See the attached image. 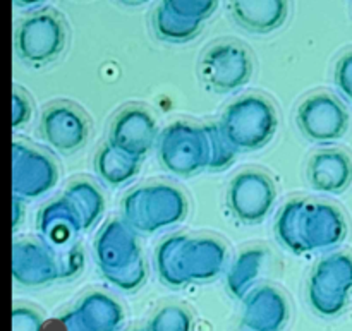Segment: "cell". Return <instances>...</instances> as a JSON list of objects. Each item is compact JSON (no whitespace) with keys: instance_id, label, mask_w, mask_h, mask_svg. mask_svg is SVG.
Masks as SVG:
<instances>
[{"instance_id":"cell-1","label":"cell","mask_w":352,"mask_h":331,"mask_svg":"<svg viewBox=\"0 0 352 331\" xmlns=\"http://www.w3.org/2000/svg\"><path fill=\"white\" fill-rule=\"evenodd\" d=\"M65 47V27L52 10H40L19 24L16 31V52L26 64L41 67L55 60Z\"/></svg>"},{"instance_id":"cell-2","label":"cell","mask_w":352,"mask_h":331,"mask_svg":"<svg viewBox=\"0 0 352 331\" xmlns=\"http://www.w3.org/2000/svg\"><path fill=\"white\" fill-rule=\"evenodd\" d=\"M250 54L232 41L213 45L199 62V76L212 91L230 93L239 89L251 78Z\"/></svg>"},{"instance_id":"cell-3","label":"cell","mask_w":352,"mask_h":331,"mask_svg":"<svg viewBox=\"0 0 352 331\" xmlns=\"http://www.w3.org/2000/svg\"><path fill=\"white\" fill-rule=\"evenodd\" d=\"M298 124L308 139L315 143H333L346 136L349 115L339 100L320 93L299 105Z\"/></svg>"},{"instance_id":"cell-4","label":"cell","mask_w":352,"mask_h":331,"mask_svg":"<svg viewBox=\"0 0 352 331\" xmlns=\"http://www.w3.org/2000/svg\"><path fill=\"white\" fill-rule=\"evenodd\" d=\"M351 290L352 260L349 256H336L313 277L309 301L318 315L332 318L346 309Z\"/></svg>"},{"instance_id":"cell-5","label":"cell","mask_w":352,"mask_h":331,"mask_svg":"<svg viewBox=\"0 0 352 331\" xmlns=\"http://www.w3.org/2000/svg\"><path fill=\"white\" fill-rule=\"evenodd\" d=\"M230 12L243 30L267 34L285 23L289 3L287 0H230Z\"/></svg>"},{"instance_id":"cell-6","label":"cell","mask_w":352,"mask_h":331,"mask_svg":"<svg viewBox=\"0 0 352 331\" xmlns=\"http://www.w3.org/2000/svg\"><path fill=\"white\" fill-rule=\"evenodd\" d=\"M308 179L316 191L340 194L352 182L351 158L342 151H323L309 161Z\"/></svg>"},{"instance_id":"cell-7","label":"cell","mask_w":352,"mask_h":331,"mask_svg":"<svg viewBox=\"0 0 352 331\" xmlns=\"http://www.w3.org/2000/svg\"><path fill=\"white\" fill-rule=\"evenodd\" d=\"M287 319V306L270 288L256 292L248 301L243 325L248 331H280Z\"/></svg>"},{"instance_id":"cell-8","label":"cell","mask_w":352,"mask_h":331,"mask_svg":"<svg viewBox=\"0 0 352 331\" xmlns=\"http://www.w3.org/2000/svg\"><path fill=\"white\" fill-rule=\"evenodd\" d=\"M88 331H116L122 323V311L112 299L93 294L76 311Z\"/></svg>"},{"instance_id":"cell-9","label":"cell","mask_w":352,"mask_h":331,"mask_svg":"<svg viewBox=\"0 0 352 331\" xmlns=\"http://www.w3.org/2000/svg\"><path fill=\"white\" fill-rule=\"evenodd\" d=\"M153 23L158 36L162 40L174 41V43L191 40L198 34L199 27H201L199 23H189V21L174 16L170 10L165 9V5L158 7L157 12H155Z\"/></svg>"},{"instance_id":"cell-10","label":"cell","mask_w":352,"mask_h":331,"mask_svg":"<svg viewBox=\"0 0 352 331\" xmlns=\"http://www.w3.org/2000/svg\"><path fill=\"white\" fill-rule=\"evenodd\" d=\"M165 9L189 23L201 24L217 5V0H164Z\"/></svg>"},{"instance_id":"cell-11","label":"cell","mask_w":352,"mask_h":331,"mask_svg":"<svg viewBox=\"0 0 352 331\" xmlns=\"http://www.w3.org/2000/svg\"><path fill=\"white\" fill-rule=\"evenodd\" d=\"M150 331H192V319L181 308H165L150 321Z\"/></svg>"},{"instance_id":"cell-12","label":"cell","mask_w":352,"mask_h":331,"mask_svg":"<svg viewBox=\"0 0 352 331\" xmlns=\"http://www.w3.org/2000/svg\"><path fill=\"white\" fill-rule=\"evenodd\" d=\"M12 331H43V321L33 309L17 308L12 312Z\"/></svg>"},{"instance_id":"cell-13","label":"cell","mask_w":352,"mask_h":331,"mask_svg":"<svg viewBox=\"0 0 352 331\" xmlns=\"http://www.w3.org/2000/svg\"><path fill=\"white\" fill-rule=\"evenodd\" d=\"M336 81L337 86L340 88V91H342L347 98L352 100V52L340 58L339 65H337Z\"/></svg>"},{"instance_id":"cell-14","label":"cell","mask_w":352,"mask_h":331,"mask_svg":"<svg viewBox=\"0 0 352 331\" xmlns=\"http://www.w3.org/2000/svg\"><path fill=\"white\" fill-rule=\"evenodd\" d=\"M45 2V0H16L17 5H24V7H31V5H36V3Z\"/></svg>"},{"instance_id":"cell-15","label":"cell","mask_w":352,"mask_h":331,"mask_svg":"<svg viewBox=\"0 0 352 331\" xmlns=\"http://www.w3.org/2000/svg\"><path fill=\"white\" fill-rule=\"evenodd\" d=\"M119 2L126 3V5H141V3L148 2V0H119Z\"/></svg>"},{"instance_id":"cell-16","label":"cell","mask_w":352,"mask_h":331,"mask_svg":"<svg viewBox=\"0 0 352 331\" xmlns=\"http://www.w3.org/2000/svg\"><path fill=\"white\" fill-rule=\"evenodd\" d=\"M134 331H150V330H134Z\"/></svg>"},{"instance_id":"cell-17","label":"cell","mask_w":352,"mask_h":331,"mask_svg":"<svg viewBox=\"0 0 352 331\" xmlns=\"http://www.w3.org/2000/svg\"><path fill=\"white\" fill-rule=\"evenodd\" d=\"M246 331H248V330H246Z\"/></svg>"}]
</instances>
